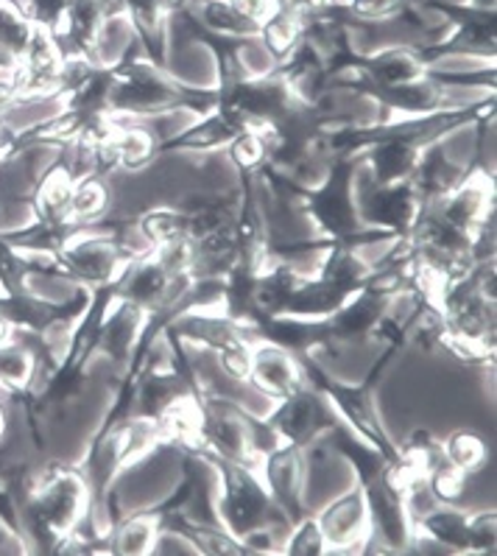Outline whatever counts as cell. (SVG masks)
Returning a JSON list of instances; mask_svg holds the SVG:
<instances>
[{"label": "cell", "mask_w": 497, "mask_h": 556, "mask_svg": "<svg viewBox=\"0 0 497 556\" xmlns=\"http://www.w3.org/2000/svg\"><path fill=\"white\" fill-rule=\"evenodd\" d=\"M497 263L477 261L438 291L433 344L445 348L467 367H495L497 333Z\"/></svg>", "instance_id": "cell-1"}, {"label": "cell", "mask_w": 497, "mask_h": 556, "mask_svg": "<svg viewBox=\"0 0 497 556\" xmlns=\"http://www.w3.org/2000/svg\"><path fill=\"white\" fill-rule=\"evenodd\" d=\"M360 157L358 154H335L328 174L319 185H296L282 174L263 165L255 174L257 182L275 193L280 202H291L302 216L308 218L316 229V238L333 243H349V247H372V243H392L380 229H367L358 218V199H355V185H358Z\"/></svg>", "instance_id": "cell-2"}, {"label": "cell", "mask_w": 497, "mask_h": 556, "mask_svg": "<svg viewBox=\"0 0 497 556\" xmlns=\"http://www.w3.org/2000/svg\"><path fill=\"white\" fill-rule=\"evenodd\" d=\"M90 515V481L81 465L46 462L37 467L34 486L21 506L28 551L56 554Z\"/></svg>", "instance_id": "cell-3"}, {"label": "cell", "mask_w": 497, "mask_h": 556, "mask_svg": "<svg viewBox=\"0 0 497 556\" xmlns=\"http://www.w3.org/2000/svg\"><path fill=\"white\" fill-rule=\"evenodd\" d=\"M213 104L216 87H196L177 79L168 67L145 60L140 48L112 65L110 118L115 121L160 118L177 110L202 115Z\"/></svg>", "instance_id": "cell-4"}, {"label": "cell", "mask_w": 497, "mask_h": 556, "mask_svg": "<svg viewBox=\"0 0 497 556\" xmlns=\"http://www.w3.org/2000/svg\"><path fill=\"white\" fill-rule=\"evenodd\" d=\"M280 439L260 414L243 408L235 397L224 394H196V442L188 451L213 453V456L255 465ZM182 451V453H188Z\"/></svg>", "instance_id": "cell-5"}, {"label": "cell", "mask_w": 497, "mask_h": 556, "mask_svg": "<svg viewBox=\"0 0 497 556\" xmlns=\"http://www.w3.org/2000/svg\"><path fill=\"white\" fill-rule=\"evenodd\" d=\"M372 275L374 266L360 255V247L330 243L316 261L314 271H305L302 280L296 282L282 316L324 319V316L335 314L355 291L364 289Z\"/></svg>", "instance_id": "cell-6"}, {"label": "cell", "mask_w": 497, "mask_h": 556, "mask_svg": "<svg viewBox=\"0 0 497 556\" xmlns=\"http://www.w3.org/2000/svg\"><path fill=\"white\" fill-rule=\"evenodd\" d=\"M188 453L190 456H196L202 465L213 467V470L218 472L221 490H218L216 501V520L229 531V534L235 536V540H243V536L263 529V526H275V529L289 531L285 517L280 515V509H277L275 501H271L269 490L263 484V478L255 465L229 462V458L213 456V453L202 451Z\"/></svg>", "instance_id": "cell-7"}, {"label": "cell", "mask_w": 497, "mask_h": 556, "mask_svg": "<svg viewBox=\"0 0 497 556\" xmlns=\"http://www.w3.org/2000/svg\"><path fill=\"white\" fill-rule=\"evenodd\" d=\"M419 12L436 14L445 21V34L433 40L417 42L422 60L431 67L456 56H475L484 65H495L497 56V14L486 9H475L464 0H413Z\"/></svg>", "instance_id": "cell-8"}, {"label": "cell", "mask_w": 497, "mask_h": 556, "mask_svg": "<svg viewBox=\"0 0 497 556\" xmlns=\"http://www.w3.org/2000/svg\"><path fill=\"white\" fill-rule=\"evenodd\" d=\"M302 104L277 71L269 73H246L232 71L218 76L216 106L235 121L243 131L246 129H269Z\"/></svg>", "instance_id": "cell-9"}, {"label": "cell", "mask_w": 497, "mask_h": 556, "mask_svg": "<svg viewBox=\"0 0 497 556\" xmlns=\"http://www.w3.org/2000/svg\"><path fill=\"white\" fill-rule=\"evenodd\" d=\"M263 419L269 422L280 442L305 447V451H314L321 437H328L330 431L344 426L328 397L310 383H302L291 394L275 400L269 412L263 414Z\"/></svg>", "instance_id": "cell-10"}, {"label": "cell", "mask_w": 497, "mask_h": 556, "mask_svg": "<svg viewBox=\"0 0 497 556\" xmlns=\"http://www.w3.org/2000/svg\"><path fill=\"white\" fill-rule=\"evenodd\" d=\"M355 199H358L360 224L367 229L386 232L394 241L411 236L413 224H417L419 213H422V202H419L411 179L394 185H374L364 174V168L358 170Z\"/></svg>", "instance_id": "cell-11"}, {"label": "cell", "mask_w": 497, "mask_h": 556, "mask_svg": "<svg viewBox=\"0 0 497 556\" xmlns=\"http://www.w3.org/2000/svg\"><path fill=\"white\" fill-rule=\"evenodd\" d=\"M190 280H193L190 275H174L157 249L149 247L126 263L112 286H115V300L131 302L140 311L151 314V311L163 308L165 302L177 300L188 289Z\"/></svg>", "instance_id": "cell-12"}, {"label": "cell", "mask_w": 497, "mask_h": 556, "mask_svg": "<svg viewBox=\"0 0 497 556\" xmlns=\"http://www.w3.org/2000/svg\"><path fill=\"white\" fill-rule=\"evenodd\" d=\"M308 456L305 447L277 442L271 451H266L257 462L263 484L269 490L271 501L285 517V523H296L305 515H310L308 501H305V481H308Z\"/></svg>", "instance_id": "cell-13"}, {"label": "cell", "mask_w": 497, "mask_h": 556, "mask_svg": "<svg viewBox=\"0 0 497 556\" xmlns=\"http://www.w3.org/2000/svg\"><path fill=\"white\" fill-rule=\"evenodd\" d=\"M328 554H360L372 543V517L360 486H349L316 511Z\"/></svg>", "instance_id": "cell-14"}, {"label": "cell", "mask_w": 497, "mask_h": 556, "mask_svg": "<svg viewBox=\"0 0 497 556\" xmlns=\"http://www.w3.org/2000/svg\"><path fill=\"white\" fill-rule=\"evenodd\" d=\"M436 210L445 222L453 227L475 238L477 229L486 222L497 218L495 207V179L489 170H484L477 163L467 170V177L447 193L442 202H436Z\"/></svg>", "instance_id": "cell-15"}, {"label": "cell", "mask_w": 497, "mask_h": 556, "mask_svg": "<svg viewBox=\"0 0 497 556\" xmlns=\"http://www.w3.org/2000/svg\"><path fill=\"white\" fill-rule=\"evenodd\" d=\"M241 126L229 118L227 112L218 110L216 104L207 112L199 115L196 124H190L179 135H165L157 138V149L154 157H174V154H216V151L227 149L232 140L241 135Z\"/></svg>", "instance_id": "cell-16"}, {"label": "cell", "mask_w": 497, "mask_h": 556, "mask_svg": "<svg viewBox=\"0 0 497 556\" xmlns=\"http://www.w3.org/2000/svg\"><path fill=\"white\" fill-rule=\"evenodd\" d=\"M305 383L300 361L291 350L271 344V341H255L252 344V372H248V389H255L263 400L285 397Z\"/></svg>", "instance_id": "cell-17"}, {"label": "cell", "mask_w": 497, "mask_h": 556, "mask_svg": "<svg viewBox=\"0 0 497 556\" xmlns=\"http://www.w3.org/2000/svg\"><path fill=\"white\" fill-rule=\"evenodd\" d=\"M413 543L425 540L447 554H472V511L456 504H431L413 517Z\"/></svg>", "instance_id": "cell-18"}, {"label": "cell", "mask_w": 497, "mask_h": 556, "mask_svg": "<svg viewBox=\"0 0 497 556\" xmlns=\"http://www.w3.org/2000/svg\"><path fill=\"white\" fill-rule=\"evenodd\" d=\"M145 311H140L138 305L124 300H112V305L106 308L104 319L99 325V355L110 361V367L115 372H124V367L129 364L131 350L138 344L140 330L145 325Z\"/></svg>", "instance_id": "cell-19"}, {"label": "cell", "mask_w": 497, "mask_h": 556, "mask_svg": "<svg viewBox=\"0 0 497 556\" xmlns=\"http://www.w3.org/2000/svg\"><path fill=\"white\" fill-rule=\"evenodd\" d=\"M341 14L353 23L355 31H369L374 26H394V23H406V26L422 31V40L438 37V28H425L422 12L417 9L413 0H335Z\"/></svg>", "instance_id": "cell-20"}, {"label": "cell", "mask_w": 497, "mask_h": 556, "mask_svg": "<svg viewBox=\"0 0 497 556\" xmlns=\"http://www.w3.org/2000/svg\"><path fill=\"white\" fill-rule=\"evenodd\" d=\"M470 168L472 165L456 163V160L447 154L445 140L428 146V149L422 151V157H419L411 177V185L413 190H417L419 202H422V210L442 202V199H445L447 193H450V190L467 177V170Z\"/></svg>", "instance_id": "cell-21"}, {"label": "cell", "mask_w": 497, "mask_h": 556, "mask_svg": "<svg viewBox=\"0 0 497 556\" xmlns=\"http://www.w3.org/2000/svg\"><path fill=\"white\" fill-rule=\"evenodd\" d=\"M182 17L221 40H260V23L243 14L235 0H190Z\"/></svg>", "instance_id": "cell-22"}, {"label": "cell", "mask_w": 497, "mask_h": 556, "mask_svg": "<svg viewBox=\"0 0 497 556\" xmlns=\"http://www.w3.org/2000/svg\"><path fill=\"white\" fill-rule=\"evenodd\" d=\"M163 529L177 531L193 548V554L202 556H241L246 554L241 540L229 534L221 523H207V520H193L184 515V509H168L163 515Z\"/></svg>", "instance_id": "cell-23"}, {"label": "cell", "mask_w": 497, "mask_h": 556, "mask_svg": "<svg viewBox=\"0 0 497 556\" xmlns=\"http://www.w3.org/2000/svg\"><path fill=\"white\" fill-rule=\"evenodd\" d=\"M37 378V353L26 333H14L7 344H0V392L17 403H26Z\"/></svg>", "instance_id": "cell-24"}, {"label": "cell", "mask_w": 497, "mask_h": 556, "mask_svg": "<svg viewBox=\"0 0 497 556\" xmlns=\"http://www.w3.org/2000/svg\"><path fill=\"white\" fill-rule=\"evenodd\" d=\"M135 229H138L140 241L151 249L188 241V210H184V204H154L135 218Z\"/></svg>", "instance_id": "cell-25"}, {"label": "cell", "mask_w": 497, "mask_h": 556, "mask_svg": "<svg viewBox=\"0 0 497 556\" xmlns=\"http://www.w3.org/2000/svg\"><path fill=\"white\" fill-rule=\"evenodd\" d=\"M110 149L115 165L124 170H143L154 163V149H157V138L149 129L138 124V121H115L112 118V135Z\"/></svg>", "instance_id": "cell-26"}, {"label": "cell", "mask_w": 497, "mask_h": 556, "mask_svg": "<svg viewBox=\"0 0 497 556\" xmlns=\"http://www.w3.org/2000/svg\"><path fill=\"white\" fill-rule=\"evenodd\" d=\"M138 37L131 31L129 21L120 9H115L112 14H106V21L101 23L99 34H95V42H92V62L99 65H118L124 56H129L131 51H138Z\"/></svg>", "instance_id": "cell-27"}, {"label": "cell", "mask_w": 497, "mask_h": 556, "mask_svg": "<svg viewBox=\"0 0 497 556\" xmlns=\"http://www.w3.org/2000/svg\"><path fill=\"white\" fill-rule=\"evenodd\" d=\"M37 23L31 21L26 3L21 0H0V53H7L9 60H21L26 48L31 46Z\"/></svg>", "instance_id": "cell-28"}, {"label": "cell", "mask_w": 497, "mask_h": 556, "mask_svg": "<svg viewBox=\"0 0 497 556\" xmlns=\"http://www.w3.org/2000/svg\"><path fill=\"white\" fill-rule=\"evenodd\" d=\"M110 213V188L104 177L90 174V177L73 182L71 204H67V216L81 224H99Z\"/></svg>", "instance_id": "cell-29"}, {"label": "cell", "mask_w": 497, "mask_h": 556, "mask_svg": "<svg viewBox=\"0 0 497 556\" xmlns=\"http://www.w3.org/2000/svg\"><path fill=\"white\" fill-rule=\"evenodd\" d=\"M442 458H445L453 470L470 478L477 470H484L489 451H486V442L477 433L453 431L450 437L442 439Z\"/></svg>", "instance_id": "cell-30"}, {"label": "cell", "mask_w": 497, "mask_h": 556, "mask_svg": "<svg viewBox=\"0 0 497 556\" xmlns=\"http://www.w3.org/2000/svg\"><path fill=\"white\" fill-rule=\"evenodd\" d=\"M224 154H227V160L232 163L235 174H252V177H255L257 170L266 165V135H263V129L241 131V135L224 149Z\"/></svg>", "instance_id": "cell-31"}, {"label": "cell", "mask_w": 497, "mask_h": 556, "mask_svg": "<svg viewBox=\"0 0 497 556\" xmlns=\"http://www.w3.org/2000/svg\"><path fill=\"white\" fill-rule=\"evenodd\" d=\"M280 554H289V556H321V554H328V545H324V536H321L314 511L302 517V520H296V523L289 526V531L282 534Z\"/></svg>", "instance_id": "cell-32"}, {"label": "cell", "mask_w": 497, "mask_h": 556, "mask_svg": "<svg viewBox=\"0 0 497 556\" xmlns=\"http://www.w3.org/2000/svg\"><path fill=\"white\" fill-rule=\"evenodd\" d=\"M464 484L467 476L453 470L445 458H438L436 465L425 472V486L436 504H458L461 495H464Z\"/></svg>", "instance_id": "cell-33"}, {"label": "cell", "mask_w": 497, "mask_h": 556, "mask_svg": "<svg viewBox=\"0 0 497 556\" xmlns=\"http://www.w3.org/2000/svg\"><path fill=\"white\" fill-rule=\"evenodd\" d=\"M497 554V515L495 511H475L472 515V556Z\"/></svg>", "instance_id": "cell-34"}, {"label": "cell", "mask_w": 497, "mask_h": 556, "mask_svg": "<svg viewBox=\"0 0 497 556\" xmlns=\"http://www.w3.org/2000/svg\"><path fill=\"white\" fill-rule=\"evenodd\" d=\"M28 543L17 531L0 523V554H26Z\"/></svg>", "instance_id": "cell-35"}, {"label": "cell", "mask_w": 497, "mask_h": 556, "mask_svg": "<svg viewBox=\"0 0 497 556\" xmlns=\"http://www.w3.org/2000/svg\"><path fill=\"white\" fill-rule=\"evenodd\" d=\"M7 433H9V414H7V406L0 403V442L7 439Z\"/></svg>", "instance_id": "cell-36"}, {"label": "cell", "mask_w": 497, "mask_h": 556, "mask_svg": "<svg viewBox=\"0 0 497 556\" xmlns=\"http://www.w3.org/2000/svg\"><path fill=\"white\" fill-rule=\"evenodd\" d=\"M464 3H470L475 9H486V12H495L497 9V0H464Z\"/></svg>", "instance_id": "cell-37"}, {"label": "cell", "mask_w": 497, "mask_h": 556, "mask_svg": "<svg viewBox=\"0 0 497 556\" xmlns=\"http://www.w3.org/2000/svg\"><path fill=\"white\" fill-rule=\"evenodd\" d=\"M12 336H14L12 325H9L7 319H0V344H7V341L12 339Z\"/></svg>", "instance_id": "cell-38"}]
</instances>
